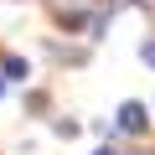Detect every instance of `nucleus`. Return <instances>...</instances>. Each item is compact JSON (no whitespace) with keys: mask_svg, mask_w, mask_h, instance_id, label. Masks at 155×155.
Masks as SVG:
<instances>
[{"mask_svg":"<svg viewBox=\"0 0 155 155\" xmlns=\"http://www.w3.org/2000/svg\"><path fill=\"white\" fill-rule=\"evenodd\" d=\"M119 129H124V134H145V129H150V109L134 104V98L119 104Z\"/></svg>","mask_w":155,"mask_h":155,"instance_id":"obj_1","label":"nucleus"},{"mask_svg":"<svg viewBox=\"0 0 155 155\" xmlns=\"http://www.w3.org/2000/svg\"><path fill=\"white\" fill-rule=\"evenodd\" d=\"M150 155H155V150H150Z\"/></svg>","mask_w":155,"mask_h":155,"instance_id":"obj_6","label":"nucleus"},{"mask_svg":"<svg viewBox=\"0 0 155 155\" xmlns=\"http://www.w3.org/2000/svg\"><path fill=\"white\" fill-rule=\"evenodd\" d=\"M0 78H5V83H26V78H31V62L16 57V52H11V57H0Z\"/></svg>","mask_w":155,"mask_h":155,"instance_id":"obj_2","label":"nucleus"},{"mask_svg":"<svg viewBox=\"0 0 155 155\" xmlns=\"http://www.w3.org/2000/svg\"><path fill=\"white\" fill-rule=\"evenodd\" d=\"M140 57H145V62H150V67H155V36H150V41H145V47H140Z\"/></svg>","mask_w":155,"mask_h":155,"instance_id":"obj_3","label":"nucleus"},{"mask_svg":"<svg viewBox=\"0 0 155 155\" xmlns=\"http://www.w3.org/2000/svg\"><path fill=\"white\" fill-rule=\"evenodd\" d=\"M93 155H119V150H114V145H104V150H93Z\"/></svg>","mask_w":155,"mask_h":155,"instance_id":"obj_4","label":"nucleus"},{"mask_svg":"<svg viewBox=\"0 0 155 155\" xmlns=\"http://www.w3.org/2000/svg\"><path fill=\"white\" fill-rule=\"evenodd\" d=\"M0 93H5V78H0Z\"/></svg>","mask_w":155,"mask_h":155,"instance_id":"obj_5","label":"nucleus"}]
</instances>
